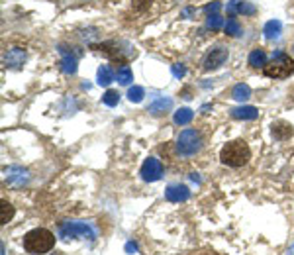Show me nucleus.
Returning a JSON list of instances; mask_svg holds the SVG:
<instances>
[{
    "instance_id": "obj_1",
    "label": "nucleus",
    "mask_w": 294,
    "mask_h": 255,
    "mask_svg": "<svg viewBox=\"0 0 294 255\" xmlns=\"http://www.w3.org/2000/svg\"><path fill=\"white\" fill-rule=\"evenodd\" d=\"M53 246H55V236L46 228H36L24 236V250L28 254H48Z\"/></svg>"
},
{
    "instance_id": "obj_2",
    "label": "nucleus",
    "mask_w": 294,
    "mask_h": 255,
    "mask_svg": "<svg viewBox=\"0 0 294 255\" xmlns=\"http://www.w3.org/2000/svg\"><path fill=\"white\" fill-rule=\"evenodd\" d=\"M251 157V150L244 140H234L230 144H226L220 152V159L224 165L228 167H244Z\"/></svg>"
},
{
    "instance_id": "obj_3",
    "label": "nucleus",
    "mask_w": 294,
    "mask_h": 255,
    "mask_svg": "<svg viewBox=\"0 0 294 255\" xmlns=\"http://www.w3.org/2000/svg\"><path fill=\"white\" fill-rule=\"evenodd\" d=\"M263 73L265 77H271V79H287L294 73V59H291V55L283 51H277L273 53L271 63L263 67Z\"/></svg>"
},
{
    "instance_id": "obj_4",
    "label": "nucleus",
    "mask_w": 294,
    "mask_h": 255,
    "mask_svg": "<svg viewBox=\"0 0 294 255\" xmlns=\"http://www.w3.org/2000/svg\"><path fill=\"white\" fill-rule=\"evenodd\" d=\"M200 148H202V140H200V134L196 130H185V132H181V136L177 140V150H179L181 155L191 157V155L200 152Z\"/></svg>"
},
{
    "instance_id": "obj_5",
    "label": "nucleus",
    "mask_w": 294,
    "mask_h": 255,
    "mask_svg": "<svg viewBox=\"0 0 294 255\" xmlns=\"http://www.w3.org/2000/svg\"><path fill=\"white\" fill-rule=\"evenodd\" d=\"M59 238L61 240H71V238H87L91 242H95V232L91 226L83 224V222H65L59 228Z\"/></svg>"
},
{
    "instance_id": "obj_6",
    "label": "nucleus",
    "mask_w": 294,
    "mask_h": 255,
    "mask_svg": "<svg viewBox=\"0 0 294 255\" xmlns=\"http://www.w3.org/2000/svg\"><path fill=\"white\" fill-rule=\"evenodd\" d=\"M161 175H163V165H161V161L155 159V157L146 159V163L142 165V179L147 181V183H155V181L161 179Z\"/></svg>"
},
{
    "instance_id": "obj_7",
    "label": "nucleus",
    "mask_w": 294,
    "mask_h": 255,
    "mask_svg": "<svg viewBox=\"0 0 294 255\" xmlns=\"http://www.w3.org/2000/svg\"><path fill=\"white\" fill-rule=\"evenodd\" d=\"M4 175H6V183L12 185V187H22V185L28 183V179H30L28 171L22 169V167H18V165H12V167L4 169Z\"/></svg>"
},
{
    "instance_id": "obj_8",
    "label": "nucleus",
    "mask_w": 294,
    "mask_h": 255,
    "mask_svg": "<svg viewBox=\"0 0 294 255\" xmlns=\"http://www.w3.org/2000/svg\"><path fill=\"white\" fill-rule=\"evenodd\" d=\"M226 59H228V50H224V48L212 50L204 59V71H214V69L222 67L226 63Z\"/></svg>"
},
{
    "instance_id": "obj_9",
    "label": "nucleus",
    "mask_w": 294,
    "mask_h": 255,
    "mask_svg": "<svg viewBox=\"0 0 294 255\" xmlns=\"http://www.w3.org/2000/svg\"><path fill=\"white\" fill-rule=\"evenodd\" d=\"M97 51H102L104 55H108L110 59H114V61H120L122 65H126V61H128V57L124 55V50H120V46L116 44V42H106V44H100V46H93Z\"/></svg>"
},
{
    "instance_id": "obj_10",
    "label": "nucleus",
    "mask_w": 294,
    "mask_h": 255,
    "mask_svg": "<svg viewBox=\"0 0 294 255\" xmlns=\"http://www.w3.org/2000/svg\"><path fill=\"white\" fill-rule=\"evenodd\" d=\"M165 199L169 203H185L191 199V191L185 185H169L165 191Z\"/></svg>"
},
{
    "instance_id": "obj_11",
    "label": "nucleus",
    "mask_w": 294,
    "mask_h": 255,
    "mask_svg": "<svg viewBox=\"0 0 294 255\" xmlns=\"http://www.w3.org/2000/svg\"><path fill=\"white\" fill-rule=\"evenodd\" d=\"M2 61H4V67H8V69H20L26 63V51L20 48H12L4 53Z\"/></svg>"
},
{
    "instance_id": "obj_12",
    "label": "nucleus",
    "mask_w": 294,
    "mask_h": 255,
    "mask_svg": "<svg viewBox=\"0 0 294 255\" xmlns=\"http://www.w3.org/2000/svg\"><path fill=\"white\" fill-rule=\"evenodd\" d=\"M271 134H273V138H275V140H279V142H285V140L293 138L294 128H293V124L279 120V122H275V124H273V128H271Z\"/></svg>"
},
{
    "instance_id": "obj_13",
    "label": "nucleus",
    "mask_w": 294,
    "mask_h": 255,
    "mask_svg": "<svg viewBox=\"0 0 294 255\" xmlns=\"http://www.w3.org/2000/svg\"><path fill=\"white\" fill-rule=\"evenodd\" d=\"M257 12V8L249 2H244V0H230L228 2V14L234 16V14H245V16H253Z\"/></svg>"
},
{
    "instance_id": "obj_14",
    "label": "nucleus",
    "mask_w": 294,
    "mask_h": 255,
    "mask_svg": "<svg viewBox=\"0 0 294 255\" xmlns=\"http://www.w3.org/2000/svg\"><path fill=\"white\" fill-rule=\"evenodd\" d=\"M171 108H173V101L171 99H165V97H157L155 101L149 104V112L153 116H161L163 112H167Z\"/></svg>"
},
{
    "instance_id": "obj_15",
    "label": "nucleus",
    "mask_w": 294,
    "mask_h": 255,
    "mask_svg": "<svg viewBox=\"0 0 294 255\" xmlns=\"http://www.w3.org/2000/svg\"><path fill=\"white\" fill-rule=\"evenodd\" d=\"M259 116V110L255 106H240L232 110V118L236 120H255Z\"/></svg>"
},
{
    "instance_id": "obj_16",
    "label": "nucleus",
    "mask_w": 294,
    "mask_h": 255,
    "mask_svg": "<svg viewBox=\"0 0 294 255\" xmlns=\"http://www.w3.org/2000/svg\"><path fill=\"white\" fill-rule=\"evenodd\" d=\"M63 53V61H61V71L67 73V75H73L77 71V57L71 55L67 50H61Z\"/></svg>"
},
{
    "instance_id": "obj_17",
    "label": "nucleus",
    "mask_w": 294,
    "mask_h": 255,
    "mask_svg": "<svg viewBox=\"0 0 294 255\" xmlns=\"http://www.w3.org/2000/svg\"><path fill=\"white\" fill-rule=\"evenodd\" d=\"M265 38L267 40H275V38H279L281 36V32H283V24L279 22V20H271V22H267L265 24Z\"/></svg>"
},
{
    "instance_id": "obj_18",
    "label": "nucleus",
    "mask_w": 294,
    "mask_h": 255,
    "mask_svg": "<svg viewBox=\"0 0 294 255\" xmlns=\"http://www.w3.org/2000/svg\"><path fill=\"white\" fill-rule=\"evenodd\" d=\"M112 81H114V73H112V69H110L108 65H102V67L98 69L97 83L100 85V87H108Z\"/></svg>"
},
{
    "instance_id": "obj_19",
    "label": "nucleus",
    "mask_w": 294,
    "mask_h": 255,
    "mask_svg": "<svg viewBox=\"0 0 294 255\" xmlns=\"http://www.w3.org/2000/svg\"><path fill=\"white\" fill-rule=\"evenodd\" d=\"M249 65L251 67H265L267 65V53L263 50H253L249 53Z\"/></svg>"
},
{
    "instance_id": "obj_20",
    "label": "nucleus",
    "mask_w": 294,
    "mask_h": 255,
    "mask_svg": "<svg viewBox=\"0 0 294 255\" xmlns=\"http://www.w3.org/2000/svg\"><path fill=\"white\" fill-rule=\"evenodd\" d=\"M193 118H195V112H193L191 108H181V110L175 112V122H177L179 126H187V124H191Z\"/></svg>"
},
{
    "instance_id": "obj_21",
    "label": "nucleus",
    "mask_w": 294,
    "mask_h": 255,
    "mask_svg": "<svg viewBox=\"0 0 294 255\" xmlns=\"http://www.w3.org/2000/svg\"><path fill=\"white\" fill-rule=\"evenodd\" d=\"M224 30H226V34H228V36H232V38H238V36L242 34V26H240L238 18H234V16H230V18H228V22H226Z\"/></svg>"
},
{
    "instance_id": "obj_22",
    "label": "nucleus",
    "mask_w": 294,
    "mask_h": 255,
    "mask_svg": "<svg viewBox=\"0 0 294 255\" xmlns=\"http://www.w3.org/2000/svg\"><path fill=\"white\" fill-rule=\"evenodd\" d=\"M232 97H234L236 101L244 102V101H247V99L251 97V89H249L247 85H244V83H240V85H236V87H234V91H232Z\"/></svg>"
},
{
    "instance_id": "obj_23",
    "label": "nucleus",
    "mask_w": 294,
    "mask_h": 255,
    "mask_svg": "<svg viewBox=\"0 0 294 255\" xmlns=\"http://www.w3.org/2000/svg\"><path fill=\"white\" fill-rule=\"evenodd\" d=\"M12 216H14V206L10 203H6V201H2V204H0V224L10 222Z\"/></svg>"
},
{
    "instance_id": "obj_24",
    "label": "nucleus",
    "mask_w": 294,
    "mask_h": 255,
    "mask_svg": "<svg viewBox=\"0 0 294 255\" xmlns=\"http://www.w3.org/2000/svg\"><path fill=\"white\" fill-rule=\"evenodd\" d=\"M132 81H134L132 69H130L128 65H122V69L118 71V83H120V85H130Z\"/></svg>"
},
{
    "instance_id": "obj_25",
    "label": "nucleus",
    "mask_w": 294,
    "mask_h": 255,
    "mask_svg": "<svg viewBox=\"0 0 294 255\" xmlns=\"http://www.w3.org/2000/svg\"><path fill=\"white\" fill-rule=\"evenodd\" d=\"M144 95H146V91H144L142 87H132V89L128 91V99H130V102H142L144 101Z\"/></svg>"
},
{
    "instance_id": "obj_26",
    "label": "nucleus",
    "mask_w": 294,
    "mask_h": 255,
    "mask_svg": "<svg viewBox=\"0 0 294 255\" xmlns=\"http://www.w3.org/2000/svg\"><path fill=\"white\" fill-rule=\"evenodd\" d=\"M206 26L212 30V32H218L222 26H224V20L218 16V14H212L210 18H208V22H206Z\"/></svg>"
},
{
    "instance_id": "obj_27",
    "label": "nucleus",
    "mask_w": 294,
    "mask_h": 255,
    "mask_svg": "<svg viewBox=\"0 0 294 255\" xmlns=\"http://www.w3.org/2000/svg\"><path fill=\"white\" fill-rule=\"evenodd\" d=\"M120 101V95L116 93V91H106V95L102 97V102L106 104V106H116Z\"/></svg>"
},
{
    "instance_id": "obj_28",
    "label": "nucleus",
    "mask_w": 294,
    "mask_h": 255,
    "mask_svg": "<svg viewBox=\"0 0 294 255\" xmlns=\"http://www.w3.org/2000/svg\"><path fill=\"white\" fill-rule=\"evenodd\" d=\"M151 2H153V0H132V4H134V8H136L138 12H146V10H149V6H151Z\"/></svg>"
},
{
    "instance_id": "obj_29",
    "label": "nucleus",
    "mask_w": 294,
    "mask_h": 255,
    "mask_svg": "<svg viewBox=\"0 0 294 255\" xmlns=\"http://www.w3.org/2000/svg\"><path fill=\"white\" fill-rule=\"evenodd\" d=\"M171 71H173V75H175L177 79H183V77L187 75V67H185V65H181V63L173 65V67H171Z\"/></svg>"
},
{
    "instance_id": "obj_30",
    "label": "nucleus",
    "mask_w": 294,
    "mask_h": 255,
    "mask_svg": "<svg viewBox=\"0 0 294 255\" xmlns=\"http://www.w3.org/2000/svg\"><path fill=\"white\" fill-rule=\"evenodd\" d=\"M220 8H222V4H220V2H212V4L204 6V12H206V14H210V12H214V14H216Z\"/></svg>"
},
{
    "instance_id": "obj_31",
    "label": "nucleus",
    "mask_w": 294,
    "mask_h": 255,
    "mask_svg": "<svg viewBox=\"0 0 294 255\" xmlns=\"http://www.w3.org/2000/svg\"><path fill=\"white\" fill-rule=\"evenodd\" d=\"M126 252H128V254H136V252H138V246L130 242V244H126Z\"/></svg>"
},
{
    "instance_id": "obj_32",
    "label": "nucleus",
    "mask_w": 294,
    "mask_h": 255,
    "mask_svg": "<svg viewBox=\"0 0 294 255\" xmlns=\"http://www.w3.org/2000/svg\"><path fill=\"white\" fill-rule=\"evenodd\" d=\"M193 255H216L214 252H202V254H193Z\"/></svg>"
}]
</instances>
